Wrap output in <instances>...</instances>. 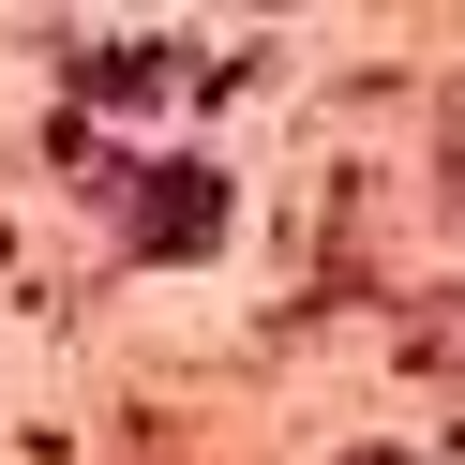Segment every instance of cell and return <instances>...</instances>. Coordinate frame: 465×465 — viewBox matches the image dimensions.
<instances>
[{
	"mask_svg": "<svg viewBox=\"0 0 465 465\" xmlns=\"http://www.w3.org/2000/svg\"><path fill=\"white\" fill-rule=\"evenodd\" d=\"M135 195V255H211L225 241V181L211 165H151V181H121Z\"/></svg>",
	"mask_w": 465,
	"mask_h": 465,
	"instance_id": "cell-1",
	"label": "cell"
},
{
	"mask_svg": "<svg viewBox=\"0 0 465 465\" xmlns=\"http://www.w3.org/2000/svg\"><path fill=\"white\" fill-rule=\"evenodd\" d=\"M75 91H91V105H151V91H165V45H91Z\"/></svg>",
	"mask_w": 465,
	"mask_h": 465,
	"instance_id": "cell-2",
	"label": "cell"
}]
</instances>
